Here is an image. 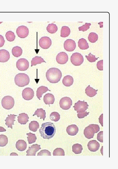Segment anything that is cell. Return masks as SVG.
<instances>
[{"mask_svg":"<svg viewBox=\"0 0 118 169\" xmlns=\"http://www.w3.org/2000/svg\"><path fill=\"white\" fill-rule=\"evenodd\" d=\"M72 63L75 66L80 65L84 61L83 56L80 53L75 52L72 54L70 58Z\"/></svg>","mask_w":118,"mask_h":169,"instance_id":"5b68a950","label":"cell"},{"mask_svg":"<svg viewBox=\"0 0 118 169\" xmlns=\"http://www.w3.org/2000/svg\"><path fill=\"white\" fill-rule=\"evenodd\" d=\"M91 25L90 23H86L84 25L79 27V31H82L83 32L89 29L90 26Z\"/></svg>","mask_w":118,"mask_h":169,"instance_id":"60d3db41","label":"cell"},{"mask_svg":"<svg viewBox=\"0 0 118 169\" xmlns=\"http://www.w3.org/2000/svg\"><path fill=\"white\" fill-rule=\"evenodd\" d=\"M29 31L27 27L21 25L18 27L16 30V33L18 36L20 38H24L29 34Z\"/></svg>","mask_w":118,"mask_h":169,"instance_id":"30bf717a","label":"cell"},{"mask_svg":"<svg viewBox=\"0 0 118 169\" xmlns=\"http://www.w3.org/2000/svg\"><path fill=\"white\" fill-rule=\"evenodd\" d=\"M43 100L45 104H48L50 106V104H54L55 99L54 96L52 94L47 93L44 96Z\"/></svg>","mask_w":118,"mask_h":169,"instance_id":"ffe728a7","label":"cell"},{"mask_svg":"<svg viewBox=\"0 0 118 169\" xmlns=\"http://www.w3.org/2000/svg\"><path fill=\"white\" fill-rule=\"evenodd\" d=\"M5 40L3 36L0 34V47H3L5 43Z\"/></svg>","mask_w":118,"mask_h":169,"instance_id":"7dc6e473","label":"cell"},{"mask_svg":"<svg viewBox=\"0 0 118 169\" xmlns=\"http://www.w3.org/2000/svg\"><path fill=\"white\" fill-rule=\"evenodd\" d=\"M103 114H102L100 116L99 118V123L101 125H102V126H103Z\"/></svg>","mask_w":118,"mask_h":169,"instance_id":"c3c4849f","label":"cell"},{"mask_svg":"<svg viewBox=\"0 0 118 169\" xmlns=\"http://www.w3.org/2000/svg\"><path fill=\"white\" fill-rule=\"evenodd\" d=\"M43 62L46 63L41 57L35 56L31 60V66H35L38 64H40Z\"/></svg>","mask_w":118,"mask_h":169,"instance_id":"f546056e","label":"cell"},{"mask_svg":"<svg viewBox=\"0 0 118 169\" xmlns=\"http://www.w3.org/2000/svg\"><path fill=\"white\" fill-rule=\"evenodd\" d=\"M83 133L85 137L88 139L93 138L95 134L93 128L89 125L85 128Z\"/></svg>","mask_w":118,"mask_h":169,"instance_id":"ac0fdd59","label":"cell"},{"mask_svg":"<svg viewBox=\"0 0 118 169\" xmlns=\"http://www.w3.org/2000/svg\"><path fill=\"white\" fill-rule=\"evenodd\" d=\"M5 36L7 40L10 42L14 41L16 37L14 32L11 31H7L6 33Z\"/></svg>","mask_w":118,"mask_h":169,"instance_id":"d590c367","label":"cell"},{"mask_svg":"<svg viewBox=\"0 0 118 169\" xmlns=\"http://www.w3.org/2000/svg\"><path fill=\"white\" fill-rule=\"evenodd\" d=\"M50 118L51 120L56 122L60 119V115L57 112H53L50 114Z\"/></svg>","mask_w":118,"mask_h":169,"instance_id":"8d00e7d4","label":"cell"},{"mask_svg":"<svg viewBox=\"0 0 118 169\" xmlns=\"http://www.w3.org/2000/svg\"><path fill=\"white\" fill-rule=\"evenodd\" d=\"M58 29L57 25L54 23H52L48 24L46 27L47 31L50 33L54 34L56 33Z\"/></svg>","mask_w":118,"mask_h":169,"instance_id":"d6a6232c","label":"cell"},{"mask_svg":"<svg viewBox=\"0 0 118 169\" xmlns=\"http://www.w3.org/2000/svg\"><path fill=\"white\" fill-rule=\"evenodd\" d=\"M85 57L87 58V60L90 62H95L97 60L98 58H96L95 56L93 55L90 53L89 54L88 56H85Z\"/></svg>","mask_w":118,"mask_h":169,"instance_id":"ab89813d","label":"cell"},{"mask_svg":"<svg viewBox=\"0 0 118 169\" xmlns=\"http://www.w3.org/2000/svg\"><path fill=\"white\" fill-rule=\"evenodd\" d=\"M97 67L99 70H103V60H101L98 62L97 63Z\"/></svg>","mask_w":118,"mask_h":169,"instance_id":"f6af8a7d","label":"cell"},{"mask_svg":"<svg viewBox=\"0 0 118 169\" xmlns=\"http://www.w3.org/2000/svg\"><path fill=\"white\" fill-rule=\"evenodd\" d=\"M98 38V36L96 33L94 32L90 33L89 34L88 39L89 41L92 43L96 42Z\"/></svg>","mask_w":118,"mask_h":169,"instance_id":"836d02e7","label":"cell"},{"mask_svg":"<svg viewBox=\"0 0 118 169\" xmlns=\"http://www.w3.org/2000/svg\"><path fill=\"white\" fill-rule=\"evenodd\" d=\"M87 146L88 149L90 151L95 152L99 149L100 144L96 140H93L88 142Z\"/></svg>","mask_w":118,"mask_h":169,"instance_id":"9a60e30c","label":"cell"},{"mask_svg":"<svg viewBox=\"0 0 118 169\" xmlns=\"http://www.w3.org/2000/svg\"><path fill=\"white\" fill-rule=\"evenodd\" d=\"M89 106L87 102L84 100L81 101L79 100L75 103V105L73 106L75 111H77V113L82 112L85 111Z\"/></svg>","mask_w":118,"mask_h":169,"instance_id":"8992f818","label":"cell"},{"mask_svg":"<svg viewBox=\"0 0 118 169\" xmlns=\"http://www.w3.org/2000/svg\"><path fill=\"white\" fill-rule=\"evenodd\" d=\"M34 92L33 89L30 87H26L24 89L22 92L23 98L26 100H29L33 98Z\"/></svg>","mask_w":118,"mask_h":169,"instance_id":"8fae6325","label":"cell"},{"mask_svg":"<svg viewBox=\"0 0 118 169\" xmlns=\"http://www.w3.org/2000/svg\"><path fill=\"white\" fill-rule=\"evenodd\" d=\"M17 116V115L11 114L8 115V117L5 120V124L8 128H10L12 129V125H14V122L16 121L15 119L16 118V117Z\"/></svg>","mask_w":118,"mask_h":169,"instance_id":"d6986e66","label":"cell"},{"mask_svg":"<svg viewBox=\"0 0 118 169\" xmlns=\"http://www.w3.org/2000/svg\"><path fill=\"white\" fill-rule=\"evenodd\" d=\"M56 61L58 64H64L68 60V56L64 52H60L57 55L56 58Z\"/></svg>","mask_w":118,"mask_h":169,"instance_id":"4fadbf2b","label":"cell"},{"mask_svg":"<svg viewBox=\"0 0 118 169\" xmlns=\"http://www.w3.org/2000/svg\"><path fill=\"white\" fill-rule=\"evenodd\" d=\"M28 135L27 137L29 144H31L35 143L37 139V137L35 134L31 133H26Z\"/></svg>","mask_w":118,"mask_h":169,"instance_id":"e575fe53","label":"cell"},{"mask_svg":"<svg viewBox=\"0 0 118 169\" xmlns=\"http://www.w3.org/2000/svg\"><path fill=\"white\" fill-rule=\"evenodd\" d=\"M74 80L73 77L70 75L65 76L62 80L63 84L66 87H70L73 83Z\"/></svg>","mask_w":118,"mask_h":169,"instance_id":"cb8c5ba5","label":"cell"},{"mask_svg":"<svg viewBox=\"0 0 118 169\" xmlns=\"http://www.w3.org/2000/svg\"><path fill=\"white\" fill-rule=\"evenodd\" d=\"M16 67L19 71H26L29 67V63L26 59L21 58L19 59L17 61Z\"/></svg>","mask_w":118,"mask_h":169,"instance_id":"ba28073f","label":"cell"},{"mask_svg":"<svg viewBox=\"0 0 118 169\" xmlns=\"http://www.w3.org/2000/svg\"><path fill=\"white\" fill-rule=\"evenodd\" d=\"M103 131H100L97 134V140L101 142H103Z\"/></svg>","mask_w":118,"mask_h":169,"instance_id":"bcb514c9","label":"cell"},{"mask_svg":"<svg viewBox=\"0 0 118 169\" xmlns=\"http://www.w3.org/2000/svg\"><path fill=\"white\" fill-rule=\"evenodd\" d=\"M35 115H37L38 117H40V119H43V120H44L46 117L45 111L42 108L37 109L33 116Z\"/></svg>","mask_w":118,"mask_h":169,"instance_id":"4316f807","label":"cell"},{"mask_svg":"<svg viewBox=\"0 0 118 169\" xmlns=\"http://www.w3.org/2000/svg\"><path fill=\"white\" fill-rule=\"evenodd\" d=\"M52 43L51 39L47 36L42 37L39 41V46L44 49L49 48L51 46Z\"/></svg>","mask_w":118,"mask_h":169,"instance_id":"9c48e42d","label":"cell"},{"mask_svg":"<svg viewBox=\"0 0 118 169\" xmlns=\"http://www.w3.org/2000/svg\"><path fill=\"white\" fill-rule=\"evenodd\" d=\"M17 117L18 123L21 124H25L28 121L29 117L28 115L25 113L19 114Z\"/></svg>","mask_w":118,"mask_h":169,"instance_id":"44dd1931","label":"cell"},{"mask_svg":"<svg viewBox=\"0 0 118 169\" xmlns=\"http://www.w3.org/2000/svg\"><path fill=\"white\" fill-rule=\"evenodd\" d=\"M47 91H51V90L47 87L42 86L38 87L36 91V96L40 100V98L42 97L43 94Z\"/></svg>","mask_w":118,"mask_h":169,"instance_id":"603a6c76","label":"cell"},{"mask_svg":"<svg viewBox=\"0 0 118 169\" xmlns=\"http://www.w3.org/2000/svg\"><path fill=\"white\" fill-rule=\"evenodd\" d=\"M8 142V139L7 136L4 135H0V146H5Z\"/></svg>","mask_w":118,"mask_h":169,"instance_id":"74e56055","label":"cell"},{"mask_svg":"<svg viewBox=\"0 0 118 169\" xmlns=\"http://www.w3.org/2000/svg\"><path fill=\"white\" fill-rule=\"evenodd\" d=\"M62 76L60 70L56 68H51L49 69L46 73V78L48 81L52 83L58 82Z\"/></svg>","mask_w":118,"mask_h":169,"instance_id":"7a4b0ae2","label":"cell"},{"mask_svg":"<svg viewBox=\"0 0 118 169\" xmlns=\"http://www.w3.org/2000/svg\"><path fill=\"white\" fill-rule=\"evenodd\" d=\"M6 131V130L3 127L0 126V132H3Z\"/></svg>","mask_w":118,"mask_h":169,"instance_id":"681fc988","label":"cell"},{"mask_svg":"<svg viewBox=\"0 0 118 169\" xmlns=\"http://www.w3.org/2000/svg\"><path fill=\"white\" fill-rule=\"evenodd\" d=\"M72 148L73 152L77 154H80L83 150L82 146L79 144H76L73 145Z\"/></svg>","mask_w":118,"mask_h":169,"instance_id":"1f68e13d","label":"cell"},{"mask_svg":"<svg viewBox=\"0 0 118 169\" xmlns=\"http://www.w3.org/2000/svg\"><path fill=\"white\" fill-rule=\"evenodd\" d=\"M89 125L91 126L93 128L94 133H96L100 131V128L99 125L96 124H92Z\"/></svg>","mask_w":118,"mask_h":169,"instance_id":"ee69618b","label":"cell"},{"mask_svg":"<svg viewBox=\"0 0 118 169\" xmlns=\"http://www.w3.org/2000/svg\"><path fill=\"white\" fill-rule=\"evenodd\" d=\"M89 112H87L85 111L82 112L78 113L77 116L79 118H83L89 115Z\"/></svg>","mask_w":118,"mask_h":169,"instance_id":"7bdbcfd3","label":"cell"},{"mask_svg":"<svg viewBox=\"0 0 118 169\" xmlns=\"http://www.w3.org/2000/svg\"><path fill=\"white\" fill-rule=\"evenodd\" d=\"M98 91V89L96 90L89 85L85 89V93L88 96L92 97L97 94Z\"/></svg>","mask_w":118,"mask_h":169,"instance_id":"484cf974","label":"cell"},{"mask_svg":"<svg viewBox=\"0 0 118 169\" xmlns=\"http://www.w3.org/2000/svg\"><path fill=\"white\" fill-rule=\"evenodd\" d=\"M22 53V50L20 47L16 46L14 47L12 49V53L13 56L16 57L20 56Z\"/></svg>","mask_w":118,"mask_h":169,"instance_id":"83f0119b","label":"cell"},{"mask_svg":"<svg viewBox=\"0 0 118 169\" xmlns=\"http://www.w3.org/2000/svg\"><path fill=\"white\" fill-rule=\"evenodd\" d=\"M39 127V124L37 121H32L29 124V128L30 130L33 132H36Z\"/></svg>","mask_w":118,"mask_h":169,"instance_id":"4dcf8cb0","label":"cell"},{"mask_svg":"<svg viewBox=\"0 0 118 169\" xmlns=\"http://www.w3.org/2000/svg\"><path fill=\"white\" fill-rule=\"evenodd\" d=\"M71 30L70 28L67 26L62 27L60 31V36L62 37H66L70 34Z\"/></svg>","mask_w":118,"mask_h":169,"instance_id":"f1b7e54d","label":"cell"},{"mask_svg":"<svg viewBox=\"0 0 118 169\" xmlns=\"http://www.w3.org/2000/svg\"><path fill=\"white\" fill-rule=\"evenodd\" d=\"M64 49L68 52L73 51L76 47V43L72 39H67L64 42Z\"/></svg>","mask_w":118,"mask_h":169,"instance_id":"7c38bea8","label":"cell"},{"mask_svg":"<svg viewBox=\"0 0 118 169\" xmlns=\"http://www.w3.org/2000/svg\"><path fill=\"white\" fill-rule=\"evenodd\" d=\"M16 147L18 150L23 151L26 149L27 147V144L24 140H19L16 142Z\"/></svg>","mask_w":118,"mask_h":169,"instance_id":"7402d4cb","label":"cell"},{"mask_svg":"<svg viewBox=\"0 0 118 169\" xmlns=\"http://www.w3.org/2000/svg\"><path fill=\"white\" fill-rule=\"evenodd\" d=\"M67 133L70 135L74 136L78 133L79 128L75 124H71L68 126L66 128Z\"/></svg>","mask_w":118,"mask_h":169,"instance_id":"e0dca14e","label":"cell"},{"mask_svg":"<svg viewBox=\"0 0 118 169\" xmlns=\"http://www.w3.org/2000/svg\"><path fill=\"white\" fill-rule=\"evenodd\" d=\"M54 156H64L65 153L64 150L61 148H57L53 151Z\"/></svg>","mask_w":118,"mask_h":169,"instance_id":"f35d334b","label":"cell"},{"mask_svg":"<svg viewBox=\"0 0 118 169\" xmlns=\"http://www.w3.org/2000/svg\"><path fill=\"white\" fill-rule=\"evenodd\" d=\"M60 107L64 110L69 109L72 104V101L70 98L65 97L61 99L59 102Z\"/></svg>","mask_w":118,"mask_h":169,"instance_id":"52a82bcc","label":"cell"},{"mask_svg":"<svg viewBox=\"0 0 118 169\" xmlns=\"http://www.w3.org/2000/svg\"><path fill=\"white\" fill-rule=\"evenodd\" d=\"M78 43V47L81 49H86L89 48L88 43L86 40L84 38L79 39Z\"/></svg>","mask_w":118,"mask_h":169,"instance_id":"d4e9b609","label":"cell"},{"mask_svg":"<svg viewBox=\"0 0 118 169\" xmlns=\"http://www.w3.org/2000/svg\"><path fill=\"white\" fill-rule=\"evenodd\" d=\"M51 156V153L48 150L46 149L41 150L37 154V156Z\"/></svg>","mask_w":118,"mask_h":169,"instance_id":"b9f144b4","label":"cell"},{"mask_svg":"<svg viewBox=\"0 0 118 169\" xmlns=\"http://www.w3.org/2000/svg\"><path fill=\"white\" fill-rule=\"evenodd\" d=\"M1 103L3 108L7 110H10L14 106V100L12 97L7 95L3 98Z\"/></svg>","mask_w":118,"mask_h":169,"instance_id":"277c9868","label":"cell"},{"mask_svg":"<svg viewBox=\"0 0 118 169\" xmlns=\"http://www.w3.org/2000/svg\"><path fill=\"white\" fill-rule=\"evenodd\" d=\"M40 145L37 144H33L31 147H29L28 149L26 152V156H35L36 154L40 149Z\"/></svg>","mask_w":118,"mask_h":169,"instance_id":"5bb4252c","label":"cell"},{"mask_svg":"<svg viewBox=\"0 0 118 169\" xmlns=\"http://www.w3.org/2000/svg\"><path fill=\"white\" fill-rule=\"evenodd\" d=\"M56 132L55 125L53 123L50 122L42 123L39 129L41 136L44 139H51L54 135Z\"/></svg>","mask_w":118,"mask_h":169,"instance_id":"6da1fadb","label":"cell"},{"mask_svg":"<svg viewBox=\"0 0 118 169\" xmlns=\"http://www.w3.org/2000/svg\"><path fill=\"white\" fill-rule=\"evenodd\" d=\"M14 80L17 85L22 87L29 84L30 79L27 74L24 73H19L16 75Z\"/></svg>","mask_w":118,"mask_h":169,"instance_id":"3957f363","label":"cell"},{"mask_svg":"<svg viewBox=\"0 0 118 169\" xmlns=\"http://www.w3.org/2000/svg\"><path fill=\"white\" fill-rule=\"evenodd\" d=\"M10 57L9 52L5 49L0 50V62L4 63L7 61Z\"/></svg>","mask_w":118,"mask_h":169,"instance_id":"2e32d148","label":"cell"}]
</instances>
